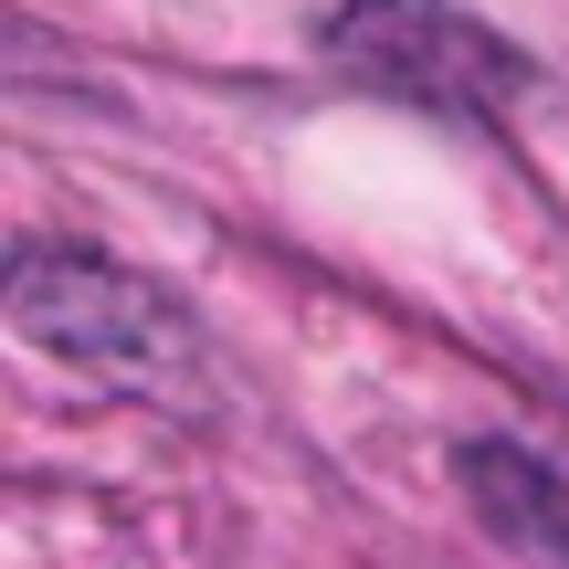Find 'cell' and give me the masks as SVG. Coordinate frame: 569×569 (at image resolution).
<instances>
[{"mask_svg": "<svg viewBox=\"0 0 569 569\" xmlns=\"http://www.w3.org/2000/svg\"><path fill=\"white\" fill-rule=\"evenodd\" d=\"M11 317L32 327L42 348H63V359H84V369H117V380H148V390L180 380V359H190V338H180L159 284L96 264V253H53V243H21Z\"/></svg>", "mask_w": 569, "mask_h": 569, "instance_id": "obj_1", "label": "cell"}, {"mask_svg": "<svg viewBox=\"0 0 569 569\" xmlns=\"http://www.w3.org/2000/svg\"><path fill=\"white\" fill-rule=\"evenodd\" d=\"M327 53L380 74V84H401V96H422V106H443V117H475L496 84H517L507 42L465 32V21L432 11V0H359V11L327 32Z\"/></svg>", "mask_w": 569, "mask_h": 569, "instance_id": "obj_2", "label": "cell"}, {"mask_svg": "<svg viewBox=\"0 0 569 569\" xmlns=\"http://www.w3.org/2000/svg\"><path fill=\"white\" fill-rule=\"evenodd\" d=\"M475 496H486V517H496L507 538H528L538 559L569 569V496L528 465V453H475Z\"/></svg>", "mask_w": 569, "mask_h": 569, "instance_id": "obj_3", "label": "cell"}]
</instances>
